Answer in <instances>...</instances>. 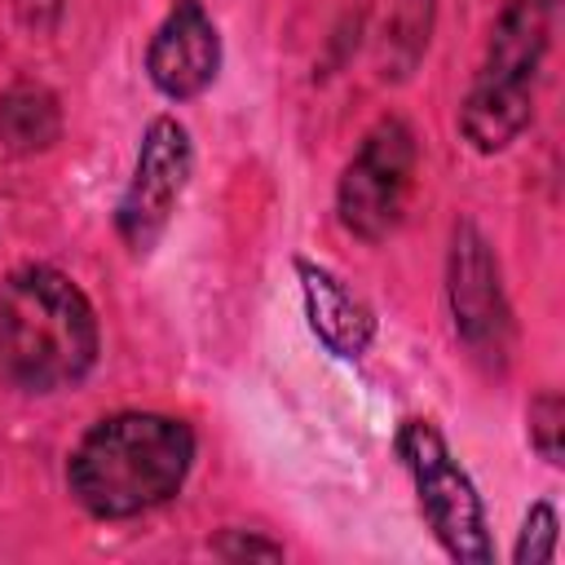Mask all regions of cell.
<instances>
[{"instance_id": "cell-6", "label": "cell", "mask_w": 565, "mask_h": 565, "mask_svg": "<svg viewBox=\"0 0 565 565\" xmlns=\"http://www.w3.org/2000/svg\"><path fill=\"white\" fill-rule=\"evenodd\" d=\"M446 309L455 340L468 349V358L494 375L508 371L516 322L512 305L503 291V269L490 247V238L477 230V221L459 216L450 225V247H446Z\"/></svg>"}, {"instance_id": "cell-7", "label": "cell", "mask_w": 565, "mask_h": 565, "mask_svg": "<svg viewBox=\"0 0 565 565\" xmlns=\"http://www.w3.org/2000/svg\"><path fill=\"white\" fill-rule=\"evenodd\" d=\"M194 172V141L177 115H154L141 132L132 177L115 203V238L132 256H150L163 230L172 225L181 194Z\"/></svg>"}, {"instance_id": "cell-5", "label": "cell", "mask_w": 565, "mask_h": 565, "mask_svg": "<svg viewBox=\"0 0 565 565\" xmlns=\"http://www.w3.org/2000/svg\"><path fill=\"white\" fill-rule=\"evenodd\" d=\"M419 172V137L402 115H380L335 181V216L362 243H384L411 203Z\"/></svg>"}, {"instance_id": "cell-13", "label": "cell", "mask_w": 565, "mask_h": 565, "mask_svg": "<svg viewBox=\"0 0 565 565\" xmlns=\"http://www.w3.org/2000/svg\"><path fill=\"white\" fill-rule=\"evenodd\" d=\"M207 547L221 561H282L287 556L278 539H265L260 530H238V525H225Z\"/></svg>"}, {"instance_id": "cell-14", "label": "cell", "mask_w": 565, "mask_h": 565, "mask_svg": "<svg viewBox=\"0 0 565 565\" xmlns=\"http://www.w3.org/2000/svg\"><path fill=\"white\" fill-rule=\"evenodd\" d=\"M62 9H66V0H13V13H18V22H22L26 31H35V35H49V31H57V22H62Z\"/></svg>"}, {"instance_id": "cell-12", "label": "cell", "mask_w": 565, "mask_h": 565, "mask_svg": "<svg viewBox=\"0 0 565 565\" xmlns=\"http://www.w3.org/2000/svg\"><path fill=\"white\" fill-rule=\"evenodd\" d=\"M556 543H561V516L552 499H539L521 521V534L512 543V565H547L556 561Z\"/></svg>"}, {"instance_id": "cell-2", "label": "cell", "mask_w": 565, "mask_h": 565, "mask_svg": "<svg viewBox=\"0 0 565 565\" xmlns=\"http://www.w3.org/2000/svg\"><path fill=\"white\" fill-rule=\"evenodd\" d=\"M102 327L88 291L57 265L31 260L0 282V380L18 393H62L88 380Z\"/></svg>"}, {"instance_id": "cell-3", "label": "cell", "mask_w": 565, "mask_h": 565, "mask_svg": "<svg viewBox=\"0 0 565 565\" xmlns=\"http://www.w3.org/2000/svg\"><path fill=\"white\" fill-rule=\"evenodd\" d=\"M556 22L561 0H503L472 84L459 102V137L477 154H503L530 128Z\"/></svg>"}, {"instance_id": "cell-10", "label": "cell", "mask_w": 565, "mask_h": 565, "mask_svg": "<svg viewBox=\"0 0 565 565\" xmlns=\"http://www.w3.org/2000/svg\"><path fill=\"white\" fill-rule=\"evenodd\" d=\"M62 137V102L44 79H13L0 93V146L9 154H40Z\"/></svg>"}, {"instance_id": "cell-11", "label": "cell", "mask_w": 565, "mask_h": 565, "mask_svg": "<svg viewBox=\"0 0 565 565\" xmlns=\"http://www.w3.org/2000/svg\"><path fill=\"white\" fill-rule=\"evenodd\" d=\"M525 437L547 468L565 463V402L556 388H539L525 406Z\"/></svg>"}, {"instance_id": "cell-4", "label": "cell", "mask_w": 565, "mask_h": 565, "mask_svg": "<svg viewBox=\"0 0 565 565\" xmlns=\"http://www.w3.org/2000/svg\"><path fill=\"white\" fill-rule=\"evenodd\" d=\"M393 455L406 468L419 516L441 543V552L459 565H490L494 543H490L486 503L468 468L455 459L446 433L424 415H406L393 433Z\"/></svg>"}, {"instance_id": "cell-8", "label": "cell", "mask_w": 565, "mask_h": 565, "mask_svg": "<svg viewBox=\"0 0 565 565\" xmlns=\"http://www.w3.org/2000/svg\"><path fill=\"white\" fill-rule=\"evenodd\" d=\"M221 31L203 0H172L146 44V79L168 102H194L216 84Z\"/></svg>"}, {"instance_id": "cell-9", "label": "cell", "mask_w": 565, "mask_h": 565, "mask_svg": "<svg viewBox=\"0 0 565 565\" xmlns=\"http://www.w3.org/2000/svg\"><path fill=\"white\" fill-rule=\"evenodd\" d=\"M296 282H300V300H305V322L313 331V340L340 358V362H358L366 358L371 340H375V313L371 305L344 282L335 278L327 265L296 256L291 260Z\"/></svg>"}, {"instance_id": "cell-1", "label": "cell", "mask_w": 565, "mask_h": 565, "mask_svg": "<svg viewBox=\"0 0 565 565\" xmlns=\"http://www.w3.org/2000/svg\"><path fill=\"white\" fill-rule=\"evenodd\" d=\"M199 441L181 415H102L66 455V490L93 521H132L172 503L194 468Z\"/></svg>"}]
</instances>
